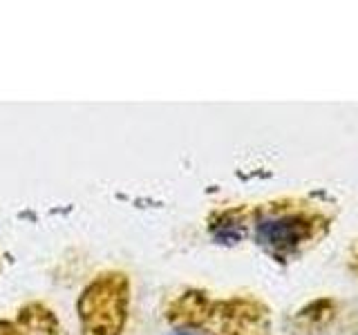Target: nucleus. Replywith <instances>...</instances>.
Segmentation results:
<instances>
[{"label": "nucleus", "mask_w": 358, "mask_h": 335, "mask_svg": "<svg viewBox=\"0 0 358 335\" xmlns=\"http://www.w3.org/2000/svg\"><path fill=\"white\" fill-rule=\"evenodd\" d=\"M83 335H121L128 315V282L123 275H103L78 302Z\"/></svg>", "instance_id": "f257e3e1"}, {"label": "nucleus", "mask_w": 358, "mask_h": 335, "mask_svg": "<svg viewBox=\"0 0 358 335\" xmlns=\"http://www.w3.org/2000/svg\"><path fill=\"white\" fill-rule=\"evenodd\" d=\"M257 241L275 255H289L309 239L311 221L305 215H273L257 223Z\"/></svg>", "instance_id": "f03ea898"}, {"label": "nucleus", "mask_w": 358, "mask_h": 335, "mask_svg": "<svg viewBox=\"0 0 358 335\" xmlns=\"http://www.w3.org/2000/svg\"><path fill=\"white\" fill-rule=\"evenodd\" d=\"M14 329H9L7 324H0V335H16V333H11Z\"/></svg>", "instance_id": "7ed1b4c3"}, {"label": "nucleus", "mask_w": 358, "mask_h": 335, "mask_svg": "<svg viewBox=\"0 0 358 335\" xmlns=\"http://www.w3.org/2000/svg\"><path fill=\"white\" fill-rule=\"evenodd\" d=\"M173 335H197V333H190V331H175Z\"/></svg>", "instance_id": "20e7f679"}]
</instances>
